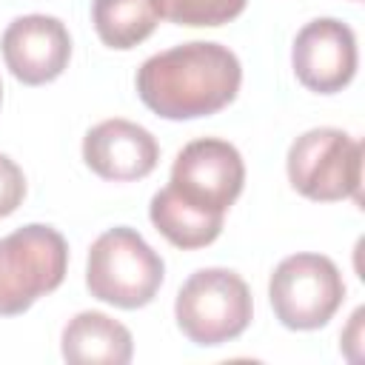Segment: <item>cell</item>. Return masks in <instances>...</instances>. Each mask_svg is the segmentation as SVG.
<instances>
[{"label":"cell","mask_w":365,"mask_h":365,"mask_svg":"<svg viewBox=\"0 0 365 365\" xmlns=\"http://www.w3.org/2000/svg\"><path fill=\"white\" fill-rule=\"evenodd\" d=\"M68 268V245L51 225H23L0 240V317L29 311L51 294Z\"/></svg>","instance_id":"3"},{"label":"cell","mask_w":365,"mask_h":365,"mask_svg":"<svg viewBox=\"0 0 365 365\" xmlns=\"http://www.w3.org/2000/svg\"><path fill=\"white\" fill-rule=\"evenodd\" d=\"M248 0H151L157 17L177 26H222L242 14Z\"/></svg>","instance_id":"14"},{"label":"cell","mask_w":365,"mask_h":365,"mask_svg":"<svg viewBox=\"0 0 365 365\" xmlns=\"http://www.w3.org/2000/svg\"><path fill=\"white\" fill-rule=\"evenodd\" d=\"M291 63L305 88L317 94L342 91L356 74V37L342 20H311L294 40Z\"/></svg>","instance_id":"8"},{"label":"cell","mask_w":365,"mask_h":365,"mask_svg":"<svg viewBox=\"0 0 365 365\" xmlns=\"http://www.w3.org/2000/svg\"><path fill=\"white\" fill-rule=\"evenodd\" d=\"M291 185L317 202L354 197L359 202L362 145L342 128H311L288 148Z\"/></svg>","instance_id":"5"},{"label":"cell","mask_w":365,"mask_h":365,"mask_svg":"<svg viewBox=\"0 0 365 365\" xmlns=\"http://www.w3.org/2000/svg\"><path fill=\"white\" fill-rule=\"evenodd\" d=\"M148 217H151L154 228H157L171 245L185 248V251L211 245V242L220 237L222 220H225V217H214V214H205V211H200V208L182 202L168 185L160 188V191L151 197Z\"/></svg>","instance_id":"12"},{"label":"cell","mask_w":365,"mask_h":365,"mask_svg":"<svg viewBox=\"0 0 365 365\" xmlns=\"http://www.w3.org/2000/svg\"><path fill=\"white\" fill-rule=\"evenodd\" d=\"M242 83V66L228 46L194 40L148 57L137 71V94L165 120H194L225 108Z\"/></svg>","instance_id":"1"},{"label":"cell","mask_w":365,"mask_h":365,"mask_svg":"<svg viewBox=\"0 0 365 365\" xmlns=\"http://www.w3.org/2000/svg\"><path fill=\"white\" fill-rule=\"evenodd\" d=\"M91 20L97 37L108 48L128 51L157 29L160 17L151 0H94Z\"/></svg>","instance_id":"13"},{"label":"cell","mask_w":365,"mask_h":365,"mask_svg":"<svg viewBox=\"0 0 365 365\" xmlns=\"http://www.w3.org/2000/svg\"><path fill=\"white\" fill-rule=\"evenodd\" d=\"M9 71L26 86H43L63 74L71 57V37L63 20L26 14L9 23L0 40Z\"/></svg>","instance_id":"9"},{"label":"cell","mask_w":365,"mask_h":365,"mask_svg":"<svg viewBox=\"0 0 365 365\" xmlns=\"http://www.w3.org/2000/svg\"><path fill=\"white\" fill-rule=\"evenodd\" d=\"M251 291L245 279L228 268L194 271L174 302L180 331L202 348L237 339L251 322Z\"/></svg>","instance_id":"4"},{"label":"cell","mask_w":365,"mask_h":365,"mask_svg":"<svg viewBox=\"0 0 365 365\" xmlns=\"http://www.w3.org/2000/svg\"><path fill=\"white\" fill-rule=\"evenodd\" d=\"M165 277L160 254L128 225L108 228L88 251L86 285L91 297L117 308H143L154 299Z\"/></svg>","instance_id":"2"},{"label":"cell","mask_w":365,"mask_h":365,"mask_svg":"<svg viewBox=\"0 0 365 365\" xmlns=\"http://www.w3.org/2000/svg\"><path fill=\"white\" fill-rule=\"evenodd\" d=\"M131 331L103 311H83L63 328V356L74 365L131 362Z\"/></svg>","instance_id":"11"},{"label":"cell","mask_w":365,"mask_h":365,"mask_svg":"<svg viewBox=\"0 0 365 365\" xmlns=\"http://www.w3.org/2000/svg\"><path fill=\"white\" fill-rule=\"evenodd\" d=\"M245 182V165L240 151L217 137H202L188 143L174 165H171V182L168 188L188 205L225 217V211L234 205Z\"/></svg>","instance_id":"7"},{"label":"cell","mask_w":365,"mask_h":365,"mask_svg":"<svg viewBox=\"0 0 365 365\" xmlns=\"http://www.w3.org/2000/svg\"><path fill=\"white\" fill-rule=\"evenodd\" d=\"M83 160L103 180L131 182L157 168L160 145L148 128L114 117L88 128L83 140Z\"/></svg>","instance_id":"10"},{"label":"cell","mask_w":365,"mask_h":365,"mask_svg":"<svg viewBox=\"0 0 365 365\" xmlns=\"http://www.w3.org/2000/svg\"><path fill=\"white\" fill-rule=\"evenodd\" d=\"M23 197H26V177L20 165L11 157L0 154V217L14 214Z\"/></svg>","instance_id":"15"},{"label":"cell","mask_w":365,"mask_h":365,"mask_svg":"<svg viewBox=\"0 0 365 365\" xmlns=\"http://www.w3.org/2000/svg\"><path fill=\"white\" fill-rule=\"evenodd\" d=\"M277 319L291 331L322 328L345 299L339 268L322 254L285 257L268 282Z\"/></svg>","instance_id":"6"},{"label":"cell","mask_w":365,"mask_h":365,"mask_svg":"<svg viewBox=\"0 0 365 365\" xmlns=\"http://www.w3.org/2000/svg\"><path fill=\"white\" fill-rule=\"evenodd\" d=\"M0 97H3V86H0Z\"/></svg>","instance_id":"16"}]
</instances>
